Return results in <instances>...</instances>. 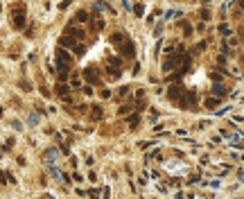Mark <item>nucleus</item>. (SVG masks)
I'll return each mask as SVG.
<instances>
[{
	"label": "nucleus",
	"instance_id": "9d476101",
	"mask_svg": "<svg viewBox=\"0 0 244 199\" xmlns=\"http://www.w3.org/2000/svg\"><path fill=\"white\" fill-rule=\"evenodd\" d=\"M100 97H102V100H109V97H111V91H109V88L100 91Z\"/></svg>",
	"mask_w": 244,
	"mask_h": 199
},
{
	"label": "nucleus",
	"instance_id": "dca6fc26",
	"mask_svg": "<svg viewBox=\"0 0 244 199\" xmlns=\"http://www.w3.org/2000/svg\"><path fill=\"white\" fill-rule=\"evenodd\" d=\"M88 197L91 199H97V190H88Z\"/></svg>",
	"mask_w": 244,
	"mask_h": 199
},
{
	"label": "nucleus",
	"instance_id": "7ed1b4c3",
	"mask_svg": "<svg viewBox=\"0 0 244 199\" xmlns=\"http://www.w3.org/2000/svg\"><path fill=\"white\" fill-rule=\"evenodd\" d=\"M59 45H61V48H68V50H77V48H79V45H77L70 36H63V39H59Z\"/></svg>",
	"mask_w": 244,
	"mask_h": 199
},
{
	"label": "nucleus",
	"instance_id": "f03ea898",
	"mask_svg": "<svg viewBox=\"0 0 244 199\" xmlns=\"http://www.w3.org/2000/svg\"><path fill=\"white\" fill-rule=\"evenodd\" d=\"M84 77L88 79V86H91V84H95L97 82V68H93V66H91V68H86L84 70Z\"/></svg>",
	"mask_w": 244,
	"mask_h": 199
},
{
	"label": "nucleus",
	"instance_id": "f8f14e48",
	"mask_svg": "<svg viewBox=\"0 0 244 199\" xmlns=\"http://www.w3.org/2000/svg\"><path fill=\"white\" fill-rule=\"evenodd\" d=\"M133 12L138 14V16H142V12H145V7H142V5H136V7H133Z\"/></svg>",
	"mask_w": 244,
	"mask_h": 199
},
{
	"label": "nucleus",
	"instance_id": "423d86ee",
	"mask_svg": "<svg viewBox=\"0 0 244 199\" xmlns=\"http://www.w3.org/2000/svg\"><path fill=\"white\" fill-rule=\"evenodd\" d=\"M27 125H30V127L38 125V116H36V113H30V116H27Z\"/></svg>",
	"mask_w": 244,
	"mask_h": 199
},
{
	"label": "nucleus",
	"instance_id": "f3484780",
	"mask_svg": "<svg viewBox=\"0 0 244 199\" xmlns=\"http://www.w3.org/2000/svg\"><path fill=\"white\" fill-rule=\"evenodd\" d=\"M2 113H5V111H2V109H0V116H2Z\"/></svg>",
	"mask_w": 244,
	"mask_h": 199
},
{
	"label": "nucleus",
	"instance_id": "9b49d317",
	"mask_svg": "<svg viewBox=\"0 0 244 199\" xmlns=\"http://www.w3.org/2000/svg\"><path fill=\"white\" fill-rule=\"evenodd\" d=\"M102 199H111V188H109V186L102 190Z\"/></svg>",
	"mask_w": 244,
	"mask_h": 199
},
{
	"label": "nucleus",
	"instance_id": "1a4fd4ad",
	"mask_svg": "<svg viewBox=\"0 0 244 199\" xmlns=\"http://www.w3.org/2000/svg\"><path fill=\"white\" fill-rule=\"evenodd\" d=\"M122 52H124V54H129V57H131V54H133V45H131V43H127V45H124V48H122Z\"/></svg>",
	"mask_w": 244,
	"mask_h": 199
},
{
	"label": "nucleus",
	"instance_id": "6e6552de",
	"mask_svg": "<svg viewBox=\"0 0 244 199\" xmlns=\"http://www.w3.org/2000/svg\"><path fill=\"white\" fill-rule=\"evenodd\" d=\"M106 72H109V77H111V79H115V77L120 75V70H118V68H111V66L106 68Z\"/></svg>",
	"mask_w": 244,
	"mask_h": 199
},
{
	"label": "nucleus",
	"instance_id": "39448f33",
	"mask_svg": "<svg viewBox=\"0 0 244 199\" xmlns=\"http://www.w3.org/2000/svg\"><path fill=\"white\" fill-rule=\"evenodd\" d=\"M86 21H88V14H86V12H77V16L72 18L70 23H86Z\"/></svg>",
	"mask_w": 244,
	"mask_h": 199
},
{
	"label": "nucleus",
	"instance_id": "ddd939ff",
	"mask_svg": "<svg viewBox=\"0 0 244 199\" xmlns=\"http://www.w3.org/2000/svg\"><path fill=\"white\" fill-rule=\"evenodd\" d=\"M82 91H84V95H93V86H84Z\"/></svg>",
	"mask_w": 244,
	"mask_h": 199
},
{
	"label": "nucleus",
	"instance_id": "0eeeda50",
	"mask_svg": "<svg viewBox=\"0 0 244 199\" xmlns=\"http://www.w3.org/2000/svg\"><path fill=\"white\" fill-rule=\"evenodd\" d=\"M57 91H59V95H66V93H70V86H66V84H57Z\"/></svg>",
	"mask_w": 244,
	"mask_h": 199
},
{
	"label": "nucleus",
	"instance_id": "4468645a",
	"mask_svg": "<svg viewBox=\"0 0 244 199\" xmlns=\"http://www.w3.org/2000/svg\"><path fill=\"white\" fill-rule=\"evenodd\" d=\"M12 127H14V129H18V131L23 129V125H21V122H18V120H12Z\"/></svg>",
	"mask_w": 244,
	"mask_h": 199
},
{
	"label": "nucleus",
	"instance_id": "2eb2a0df",
	"mask_svg": "<svg viewBox=\"0 0 244 199\" xmlns=\"http://www.w3.org/2000/svg\"><path fill=\"white\" fill-rule=\"evenodd\" d=\"M129 111H131V107H120V116H127Z\"/></svg>",
	"mask_w": 244,
	"mask_h": 199
},
{
	"label": "nucleus",
	"instance_id": "20e7f679",
	"mask_svg": "<svg viewBox=\"0 0 244 199\" xmlns=\"http://www.w3.org/2000/svg\"><path fill=\"white\" fill-rule=\"evenodd\" d=\"M66 34H68V36H77L79 41H82V39H86V32H84V30H79V27H68Z\"/></svg>",
	"mask_w": 244,
	"mask_h": 199
},
{
	"label": "nucleus",
	"instance_id": "f257e3e1",
	"mask_svg": "<svg viewBox=\"0 0 244 199\" xmlns=\"http://www.w3.org/2000/svg\"><path fill=\"white\" fill-rule=\"evenodd\" d=\"M12 18H14V27H16V30H23V25H25V14H23V9H16V12H12Z\"/></svg>",
	"mask_w": 244,
	"mask_h": 199
}]
</instances>
